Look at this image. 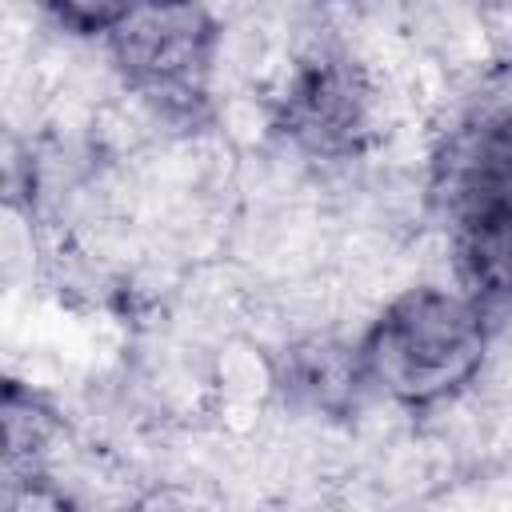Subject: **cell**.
I'll return each mask as SVG.
<instances>
[{"mask_svg":"<svg viewBox=\"0 0 512 512\" xmlns=\"http://www.w3.org/2000/svg\"><path fill=\"white\" fill-rule=\"evenodd\" d=\"M452 280L492 320L512 308V108L456 124L428 164Z\"/></svg>","mask_w":512,"mask_h":512,"instance_id":"1","label":"cell"},{"mask_svg":"<svg viewBox=\"0 0 512 512\" xmlns=\"http://www.w3.org/2000/svg\"><path fill=\"white\" fill-rule=\"evenodd\" d=\"M4 504L8 508H32V504H64L60 496H48V472L44 456L48 444L60 432V412L24 380L4 384Z\"/></svg>","mask_w":512,"mask_h":512,"instance_id":"5","label":"cell"},{"mask_svg":"<svg viewBox=\"0 0 512 512\" xmlns=\"http://www.w3.org/2000/svg\"><path fill=\"white\" fill-rule=\"evenodd\" d=\"M280 384L288 388L292 400L328 412V416H344L364 388L360 376V360H356V344H336V340H308L296 344L284 356V376Z\"/></svg>","mask_w":512,"mask_h":512,"instance_id":"6","label":"cell"},{"mask_svg":"<svg viewBox=\"0 0 512 512\" xmlns=\"http://www.w3.org/2000/svg\"><path fill=\"white\" fill-rule=\"evenodd\" d=\"M144 0H40L44 16L80 40H104L112 28H120Z\"/></svg>","mask_w":512,"mask_h":512,"instance_id":"7","label":"cell"},{"mask_svg":"<svg viewBox=\"0 0 512 512\" xmlns=\"http://www.w3.org/2000/svg\"><path fill=\"white\" fill-rule=\"evenodd\" d=\"M100 44L120 84L156 120L184 132L212 120L224 28L204 0H144Z\"/></svg>","mask_w":512,"mask_h":512,"instance_id":"3","label":"cell"},{"mask_svg":"<svg viewBox=\"0 0 512 512\" xmlns=\"http://www.w3.org/2000/svg\"><path fill=\"white\" fill-rule=\"evenodd\" d=\"M352 344L364 388L400 412L424 416L476 384L492 344V316L456 284H412Z\"/></svg>","mask_w":512,"mask_h":512,"instance_id":"2","label":"cell"},{"mask_svg":"<svg viewBox=\"0 0 512 512\" xmlns=\"http://www.w3.org/2000/svg\"><path fill=\"white\" fill-rule=\"evenodd\" d=\"M268 128L308 160H360L380 140L376 84L348 48L316 44L276 88L268 104Z\"/></svg>","mask_w":512,"mask_h":512,"instance_id":"4","label":"cell"}]
</instances>
